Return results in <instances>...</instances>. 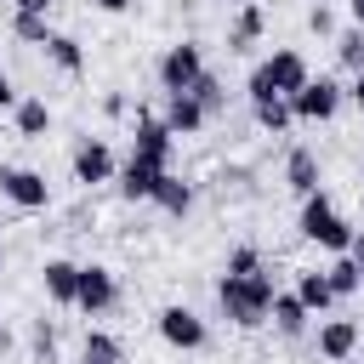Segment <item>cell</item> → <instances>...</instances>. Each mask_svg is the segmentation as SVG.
Listing matches in <instances>:
<instances>
[{"mask_svg":"<svg viewBox=\"0 0 364 364\" xmlns=\"http://www.w3.org/2000/svg\"><path fill=\"white\" fill-rule=\"evenodd\" d=\"M273 290H279V284H273L267 267H256V273H222V279H216V307H222L228 324L256 330V324H267Z\"/></svg>","mask_w":364,"mask_h":364,"instance_id":"6da1fadb","label":"cell"},{"mask_svg":"<svg viewBox=\"0 0 364 364\" xmlns=\"http://www.w3.org/2000/svg\"><path fill=\"white\" fill-rule=\"evenodd\" d=\"M301 239H313V245H324V250H347V245H353V228H347V216L330 205L324 188L301 199Z\"/></svg>","mask_w":364,"mask_h":364,"instance_id":"7a4b0ae2","label":"cell"},{"mask_svg":"<svg viewBox=\"0 0 364 364\" xmlns=\"http://www.w3.org/2000/svg\"><path fill=\"white\" fill-rule=\"evenodd\" d=\"M114 301H119V279H114V267L85 262V267H80V284H74V307H80L85 318H97V313H108Z\"/></svg>","mask_w":364,"mask_h":364,"instance_id":"3957f363","label":"cell"},{"mask_svg":"<svg viewBox=\"0 0 364 364\" xmlns=\"http://www.w3.org/2000/svg\"><path fill=\"white\" fill-rule=\"evenodd\" d=\"M154 324H159V341H165V347H176V353H199V347H205V336H210V330H205V318H199L193 307H182V301L159 307V318H154Z\"/></svg>","mask_w":364,"mask_h":364,"instance_id":"277c9868","label":"cell"},{"mask_svg":"<svg viewBox=\"0 0 364 364\" xmlns=\"http://www.w3.org/2000/svg\"><path fill=\"white\" fill-rule=\"evenodd\" d=\"M199 74H205V51H199V40H176V46H165V57H159V91H188Z\"/></svg>","mask_w":364,"mask_h":364,"instance_id":"5b68a950","label":"cell"},{"mask_svg":"<svg viewBox=\"0 0 364 364\" xmlns=\"http://www.w3.org/2000/svg\"><path fill=\"white\" fill-rule=\"evenodd\" d=\"M0 199H11L17 210H46L51 205V182L28 165H0Z\"/></svg>","mask_w":364,"mask_h":364,"instance_id":"8992f818","label":"cell"},{"mask_svg":"<svg viewBox=\"0 0 364 364\" xmlns=\"http://www.w3.org/2000/svg\"><path fill=\"white\" fill-rule=\"evenodd\" d=\"M131 154H136V159H148V165H159V171H171V154H176V136H171V125H165V119H154V114H136Z\"/></svg>","mask_w":364,"mask_h":364,"instance_id":"52a82bcc","label":"cell"},{"mask_svg":"<svg viewBox=\"0 0 364 364\" xmlns=\"http://www.w3.org/2000/svg\"><path fill=\"white\" fill-rule=\"evenodd\" d=\"M341 97H347V91H341L336 80H324V74H318V80H307V85L290 97V114H296V119H336Z\"/></svg>","mask_w":364,"mask_h":364,"instance_id":"ba28073f","label":"cell"},{"mask_svg":"<svg viewBox=\"0 0 364 364\" xmlns=\"http://www.w3.org/2000/svg\"><path fill=\"white\" fill-rule=\"evenodd\" d=\"M262 68H267V80H273V91H279V97H296V91L313 80V68H307V57H301L296 46H279Z\"/></svg>","mask_w":364,"mask_h":364,"instance_id":"9c48e42d","label":"cell"},{"mask_svg":"<svg viewBox=\"0 0 364 364\" xmlns=\"http://www.w3.org/2000/svg\"><path fill=\"white\" fill-rule=\"evenodd\" d=\"M119 165H114V148L102 142V136H85L80 148H74V182H85V188H97V182H108Z\"/></svg>","mask_w":364,"mask_h":364,"instance_id":"30bf717a","label":"cell"},{"mask_svg":"<svg viewBox=\"0 0 364 364\" xmlns=\"http://www.w3.org/2000/svg\"><path fill=\"white\" fill-rule=\"evenodd\" d=\"M313 347H318V358H324V364H347V358L358 353V324H353V318H324Z\"/></svg>","mask_w":364,"mask_h":364,"instance_id":"8fae6325","label":"cell"},{"mask_svg":"<svg viewBox=\"0 0 364 364\" xmlns=\"http://www.w3.org/2000/svg\"><path fill=\"white\" fill-rule=\"evenodd\" d=\"M159 119L171 125V136H199L210 114H205V108H199L188 91H165V114H159Z\"/></svg>","mask_w":364,"mask_h":364,"instance_id":"7c38bea8","label":"cell"},{"mask_svg":"<svg viewBox=\"0 0 364 364\" xmlns=\"http://www.w3.org/2000/svg\"><path fill=\"white\" fill-rule=\"evenodd\" d=\"M40 284H46V296H51L57 307H74V284H80V262H68V256H46V267H40Z\"/></svg>","mask_w":364,"mask_h":364,"instance_id":"4fadbf2b","label":"cell"},{"mask_svg":"<svg viewBox=\"0 0 364 364\" xmlns=\"http://www.w3.org/2000/svg\"><path fill=\"white\" fill-rule=\"evenodd\" d=\"M267 318H273V330H279V336H290V341H296V336H307V318H313V313L301 307V296H296V290H273Z\"/></svg>","mask_w":364,"mask_h":364,"instance_id":"5bb4252c","label":"cell"},{"mask_svg":"<svg viewBox=\"0 0 364 364\" xmlns=\"http://www.w3.org/2000/svg\"><path fill=\"white\" fill-rule=\"evenodd\" d=\"M284 182H290V193H318V154L313 148H290L284 154Z\"/></svg>","mask_w":364,"mask_h":364,"instance_id":"9a60e30c","label":"cell"},{"mask_svg":"<svg viewBox=\"0 0 364 364\" xmlns=\"http://www.w3.org/2000/svg\"><path fill=\"white\" fill-rule=\"evenodd\" d=\"M165 216H188L193 210V182H182V176H171V171H159V182H154V193H148Z\"/></svg>","mask_w":364,"mask_h":364,"instance_id":"2e32d148","label":"cell"},{"mask_svg":"<svg viewBox=\"0 0 364 364\" xmlns=\"http://www.w3.org/2000/svg\"><path fill=\"white\" fill-rule=\"evenodd\" d=\"M262 28H267V11H262L256 0H245L239 17H233V28H228V51H250V46L262 40Z\"/></svg>","mask_w":364,"mask_h":364,"instance_id":"e0dca14e","label":"cell"},{"mask_svg":"<svg viewBox=\"0 0 364 364\" xmlns=\"http://www.w3.org/2000/svg\"><path fill=\"white\" fill-rule=\"evenodd\" d=\"M296 296H301L307 313H330V307H336V290H330V279H324L318 267H301V273H296Z\"/></svg>","mask_w":364,"mask_h":364,"instance_id":"ac0fdd59","label":"cell"},{"mask_svg":"<svg viewBox=\"0 0 364 364\" xmlns=\"http://www.w3.org/2000/svg\"><path fill=\"white\" fill-rule=\"evenodd\" d=\"M11 119H17V136H46V131H51L46 97H17V102H11Z\"/></svg>","mask_w":364,"mask_h":364,"instance_id":"d6986e66","label":"cell"},{"mask_svg":"<svg viewBox=\"0 0 364 364\" xmlns=\"http://www.w3.org/2000/svg\"><path fill=\"white\" fill-rule=\"evenodd\" d=\"M154 182H159V165H148V159H136V154L119 165V193H125V199H148Z\"/></svg>","mask_w":364,"mask_h":364,"instance_id":"ffe728a7","label":"cell"},{"mask_svg":"<svg viewBox=\"0 0 364 364\" xmlns=\"http://www.w3.org/2000/svg\"><path fill=\"white\" fill-rule=\"evenodd\" d=\"M250 114H256V125H262V131H273V136H284V131L296 125L290 97H256V102H250Z\"/></svg>","mask_w":364,"mask_h":364,"instance_id":"44dd1931","label":"cell"},{"mask_svg":"<svg viewBox=\"0 0 364 364\" xmlns=\"http://www.w3.org/2000/svg\"><path fill=\"white\" fill-rule=\"evenodd\" d=\"M324 279H330V290H336V301H347V296H358V290H364V273H358V262H353V256H341V262H330V267H324Z\"/></svg>","mask_w":364,"mask_h":364,"instance_id":"7402d4cb","label":"cell"},{"mask_svg":"<svg viewBox=\"0 0 364 364\" xmlns=\"http://www.w3.org/2000/svg\"><path fill=\"white\" fill-rule=\"evenodd\" d=\"M46 57H51L63 74H80V68H85V51H80L74 34H51V40H46Z\"/></svg>","mask_w":364,"mask_h":364,"instance_id":"603a6c76","label":"cell"},{"mask_svg":"<svg viewBox=\"0 0 364 364\" xmlns=\"http://www.w3.org/2000/svg\"><path fill=\"white\" fill-rule=\"evenodd\" d=\"M188 97H193V102H199L205 114H222V108H228V85H222V80H216L210 68H205V74H199V80L188 85Z\"/></svg>","mask_w":364,"mask_h":364,"instance_id":"cb8c5ba5","label":"cell"},{"mask_svg":"<svg viewBox=\"0 0 364 364\" xmlns=\"http://www.w3.org/2000/svg\"><path fill=\"white\" fill-rule=\"evenodd\" d=\"M11 34H17L23 46H46V40H51V23H46L40 11H11Z\"/></svg>","mask_w":364,"mask_h":364,"instance_id":"d4e9b609","label":"cell"},{"mask_svg":"<svg viewBox=\"0 0 364 364\" xmlns=\"http://www.w3.org/2000/svg\"><path fill=\"white\" fill-rule=\"evenodd\" d=\"M85 358H97V364H125V347H119V336H108V330H85Z\"/></svg>","mask_w":364,"mask_h":364,"instance_id":"484cf974","label":"cell"},{"mask_svg":"<svg viewBox=\"0 0 364 364\" xmlns=\"http://www.w3.org/2000/svg\"><path fill=\"white\" fill-rule=\"evenodd\" d=\"M336 57L353 68V74H364V28L353 23V28H336Z\"/></svg>","mask_w":364,"mask_h":364,"instance_id":"4316f807","label":"cell"},{"mask_svg":"<svg viewBox=\"0 0 364 364\" xmlns=\"http://www.w3.org/2000/svg\"><path fill=\"white\" fill-rule=\"evenodd\" d=\"M28 341H34V358H40V364H51V358H57V324H51L46 313L34 318V330H28Z\"/></svg>","mask_w":364,"mask_h":364,"instance_id":"83f0119b","label":"cell"},{"mask_svg":"<svg viewBox=\"0 0 364 364\" xmlns=\"http://www.w3.org/2000/svg\"><path fill=\"white\" fill-rule=\"evenodd\" d=\"M256 267H262V250H256V245H233L222 273H256Z\"/></svg>","mask_w":364,"mask_h":364,"instance_id":"f1b7e54d","label":"cell"},{"mask_svg":"<svg viewBox=\"0 0 364 364\" xmlns=\"http://www.w3.org/2000/svg\"><path fill=\"white\" fill-rule=\"evenodd\" d=\"M307 28H313L318 40H330V34H336V11H330V6H313V11H307Z\"/></svg>","mask_w":364,"mask_h":364,"instance_id":"f546056e","label":"cell"},{"mask_svg":"<svg viewBox=\"0 0 364 364\" xmlns=\"http://www.w3.org/2000/svg\"><path fill=\"white\" fill-rule=\"evenodd\" d=\"M245 97H250V102H256V97H279V91H273V80H267V68H262V63H256V68H250V80H245Z\"/></svg>","mask_w":364,"mask_h":364,"instance_id":"4dcf8cb0","label":"cell"},{"mask_svg":"<svg viewBox=\"0 0 364 364\" xmlns=\"http://www.w3.org/2000/svg\"><path fill=\"white\" fill-rule=\"evenodd\" d=\"M11 102H17V85H11V74L0 68V108H11Z\"/></svg>","mask_w":364,"mask_h":364,"instance_id":"1f68e13d","label":"cell"},{"mask_svg":"<svg viewBox=\"0 0 364 364\" xmlns=\"http://www.w3.org/2000/svg\"><path fill=\"white\" fill-rule=\"evenodd\" d=\"M102 114H114V119H119V114H125V97H119V91H108V97H102Z\"/></svg>","mask_w":364,"mask_h":364,"instance_id":"d6a6232c","label":"cell"},{"mask_svg":"<svg viewBox=\"0 0 364 364\" xmlns=\"http://www.w3.org/2000/svg\"><path fill=\"white\" fill-rule=\"evenodd\" d=\"M347 256L358 262V273H364V233H353V245H347Z\"/></svg>","mask_w":364,"mask_h":364,"instance_id":"836d02e7","label":"cell"},{"mask_svg":"<svg viewBox=\"0 0 364 364\" xmlns=\"http://www.w3.org/2000/svg\"><path fill=\"white\" fill-rule=\"evenodd\" d=\"M11 6H17V11H40V17L51 11V0H11Z\"/></svg>","mask_w":364,"mask_h":364,"instance_id":"e575fe53","label":"cell"},{"mask_svg":"<svg viewBox=\"0 0 364 364\" xmlns=\"http://www.w3.org/2000/svg\"><path fill=\"white\" fill-rule=\"evenodd\" d=\"M347 97H353V108H358V119H364V74L353 80V91H347Z\"/></svg>","mask_w":364,"mask_h":364,"instance_id":"d590c367","label":"cell"},{"mask_svg":"<svg viewBox=\"0 0 364 364\" xmlns=\"http://www.w3.org/2000/svg\"><path fill=\"white\" fill-rule=\"evenodd\" d=\"M91 6H102V11H131L136 0H91Z\"/></svg>","mask_w":364,"mask_h":364,"instance_id":"8d00e7d4","label":"cell"},{"mask_svg":"<svg viewBox=\"0 0 364 364\" xmlns=\"http://www.w3.org/2000/svg\"><path fill=\"white\" fill-rule=\"evenodd\" d=\"M347 11H353V23L364 28V0H347Z\"/></svg>","mask_w":364,"mask_h":364,"instance_id":"74e56055","label":"cell"},{"mask_svg":"<svg viewBox=\"0 0 364 364\" xmlns=\"http://www.w3.org/2000/svg\"><path fill=\"white\" fill-rule=\"evenodd\" d=\"M0 353H11V330L6 324H0Z\"/></svg>","mask_w":364,"mask_h":364,"instance_id":"f35d334b","label":"cell"},{"mask_svg":"<svg viewBox=\"0 0 364 364\" xmlns=\"http://www.w3.org/2000/svg\"><path fill=\"white\" fill-rule=\"evenodd\" d=\"M0 262H6V239H0Z\"/></svg>","mask_w":364,"mask_h":364,"instance_id":"ab89813d","label":"cell"},{"mask_svg":"<svg viewBox=\"0 0 364 364\" xmlns=\"http://www.w3.org/2000/svg\"><path fill=\"white\" fill-rule=\"evenodd\" d=\"M318 6H336V0H318Z\"/></svg>","mask_w":364,"mask_h":364,"instance_id":"60d3db41","label":"cell"},{"mask_svg":"<svg viewBox=\"0 0 364 364\" xmlns=\"http://www.w3.org/2000/svg\"><path fill=\"white\" fill-rule=\"evenodd\" d=\"M228 6H245V0H228Z\"/></svg>","mask_w":364,"mask_h":364,"instance_id":"b9f144b4","label":"cell"},{"mask_svg":"<svg viewBox=\"0 0 364 364\" xmlns=\"http://www.w3.org/2000/svg\"><path fill=\"white\" fill-rule=\"evenodd\" d=\"M80 364H97V358H80Z\"/></svg>","mask_w":364,"mask_h":364,"instance_id":"7bdbcfd3","label":"cell"}]
</instances>
